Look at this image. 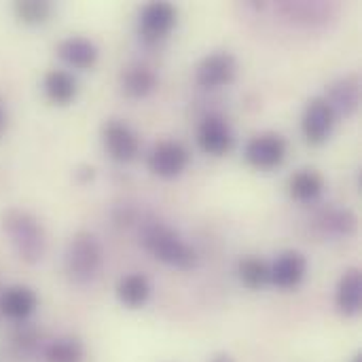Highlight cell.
I'll return each mask as SVG.
<instances>
[{
	"label": "cell",
	"mask_w": 362,
	"mask_h": 362,
	"mask_svg": "<svg viewBox=\"0 0 362 362\" xmlns=\"http://www.w3.org/2000/svg\"><path fill=\"white\" fill-rule=\"evenodd\" d=\"M0 225L8 244L23 263H40L47 252V233L42 223L28 210L8 208L0 216Z\"/></svg>",
	"instance_id": "6da1fadb"
},
{
	"label": "cell",
	"mask_w": 362,
	"mask_h": 362,
	"mask_svg": "<svg viewBox=\"0 0 362 362\" xmlns=\"http://www.w3.org/2000/svg\"><path fill=\"white\" fill-rule=\"evenodd\" d=\"M140 244L144 246V250L155 257L157 261L176 267V269H193L197 263V255L195 250L168 225L163 223H148L142 227L140 231Z\"/></svg>",
	"instance_id": "7a4b0ae2"
},
{
	"label": "cell",
	"mask_w": 362,
	"mask_h": 362,
	"mask_svg": "<svg viewBox=\"0 0 362 362\" xmlns=\"http://www.w3.org/2000/svg\"><path fill=\"white\" fill-rule=\"evenodd\" d=\"M104 263L100 240L89 231H78L66 246L64 267L76 284H87L98 278Z\"/></svg>",
	"instance_id": "3957f363"
},
{
	"label": "cell",
	"mask_w": 362,
	"mask_h": 362,
	"mask_svg": "<svg viewBox=\"0 0 362 362\" xmlns=\"http://www.w3.org/2000/svg\"><path fill=\"white\" fill-rule=\"evenodd\" d=\"M286 153H288V142L282 134L276 132H263L252 136L244 148L246 161L257 170H274L282 165Z\"/></svg>",
	"instance_id": "277c9868"
},
{
	"label": "cell",
	"mask_w": 362,
	"mask_h": 362,
	"mask_svg": "<svg viewBox=\"0 0 362 362\" xmlns=\"http://www.w3.org/2000/svg\"><path fill=\"white\" fill-rule=\"evenodd\" d=\"M189 161H191V153L178 140H161L159 144L153 146V151L146 157L148 170L165 180L180 176L189 168Z\"/></svg>",
	"instance_id": "5b68a950"
},
{
	"label": "cell",
	"mask_w": 362,
	"mask_h": 362,
	"mask_svg": "<svg viewBox=\"0 0 362 362\" xmlns=\"http://www.w3.org/2000/svg\"><path fill=\"white\" fill-rule=\"evenodd\" d=\"M102 142L110 159L119 163H129L140 153V138L138 134L119 119H110L102 127Z\"/></svg>",
	"instance_id": "8992f818"
},
{
	"label": "cell",
	"mask_w": 362,
	"mask_h": 362,
	"mask_svg": "<svg viewBox=\"0 0 362 362\" xmlns=\"http://www.w3.org/2000/svg\"><path fill=\"white\" fill-rule=\"evenodd\" d=\"M238 74V62L227 51H214L206 55L195 68V81L204 89H218L229 85Z\"/></svg>",
	"instance_id": "52a82bcc"
},
{
	"label": "cell",
	"mask_w": 362,
	"mask_h": 362,
	"mask_svg": "<svg viewBox=\"0 0 362 362\" xmlns=\"http://www.w3.org/2000/svg\"><path fill=\"white\" fill-rule=\"evenodd\" d=\"M335 112L325 98H312L301 117V132L310 144H325L335 127Z\"/></svg>",
	"instance_id": "ba28073f"
},
{
	"label": "cell",
	"mask_w": 362,
	"mask_h": 362,
	"mask_svg": "<svg viewBox=\"0 0 362 362\" xmlns=\"http://www.w3.org/2000/svg\"><path fill=\"white\" fill-rule=\"evenodd\" d=\"M197 144L204 153L223 157L233 148V132L225 117L208 115L197 125Z\"/></svg>",
	"instance_id": "9c48e42d"
},
{
	"label": "cell",
	"mask_w": 362,
	"mask_h": 362,
	"mask_svg": "<svg viewBox=\"0 0 362 362\" xmlns=\"http://www.w3.org/2000/svg\"><path fill=\"white\" fill-rule=\"evenodd\" d=\"M176 17L178 11L172 2H148L140 11L138 30L146 40H161L174 30Z\"/></svg>",
	"instance_id": "30bf717a"
},
{
	"label": "cell",
	"mask_w": 362,
	"mask_h": 362,
	"mask_svg": "<svg viewBox=\"0 0 362 362\" xmlns=\"http://www.w3.org/2000/svg\"><path fill=\"white\" fill-rule=\"evenodd\" d=\"M308 276V259L299 250H286L269 265V282L280 291L297 288Z\"/></svg>",
	"instance_id": "8fae6325"
},
{
	"label": "cell",
	"mask_w": 362,
	"mask_h": 362,
	"mask_svg": "<svg viewBox=\"0 0 362 362\" xmlns=\"http://www.w3.org/2000/svg\"><path fill=\"white\" fill-rule=\"evenodd\" d=\"M38 308V295L23 284L8 286L0 293V316L11 322H25Z\"/></svg>",
	"instance_id": "7c38bea8"
},
{
	"label": "cell",
	"mask_w": 362,
	"mask_h": 362,
	"mask_svg": "<svg viewBox=\"0 0 362 362\" xmlns=\"http://www.w3.org/2000/svg\"><path fill=\"white\" fill-rule=\"evenodd\" d=\"M59 59L74 70H91L100 57V51L93 40L83 36H68L57 45Z\"/></svg>",
	"instance_id": "4fadbf2b"
},
{
	"label": "cell",
	"mask_w": 362,
	"mask_h": 362,
	"mask_svg": "<svg viewBox=\"0 0 362 362\" xmlns=\"http://www.w3.org/2000/svg\"><path fill=\"white\" fill-rule=\"evenodd\" d=\"M333 108L335 117H352L361 104V81L358 76H344L335 81L325 98Z\"/></svg>",
	"instance_id": "5bb4252c"
},
{
	"label": "cell",
	"mask_w": 362,
	"mask_h": 362,
	"mask_svg": "<svg viewBox=\"0 0 362 362\" xmlns=\"http://www.w3.org/2000/svg\"><path fill=\"white\" fill-rule=\"evenodd\" d=\"M335 305L337 312L344 316H356L361 314L362 305V274L361 269L352 267L348 269L339 282H337V291H335Z\"/></svg>",
	"instance_id": "9a60e30c"
},
{
	"label": "cell",
	"mask_w": 362,
	"mask_h": 362,
	"mask_svg": "<svg viewBox=\"0 0 362 362\" xmlns=\"http://www.w3.org/2000/svg\"><path fill=\"white\" fill-rule=\"evenodd\" d=\"M42 91L47 95V100L55 106H68L74 102L76 98V78L62 68L49 70L42 78Z\"/></svg>",
	"instance_id": "2e32d148"
},
{
	"label": "cell",
	"mask_w": 362,
	"mask_h": 362,
	"mask_svg": "<svg viewBox=\"0 0 362 362\" xmlns=\"http://www.w3.org/2000/svg\"><path fill=\"white\" fill-rule=\"evenodd\" d=\"M157 83L159 78L155 70L144 64H134L125 68V72L121 74V89L127 98H134V100H142L151 95L157 89Z\"/></svg>",
	"instance_id": "e0dca14e"
},
{
	"label": "cell",
	"mask_w": 362,
	"mask_h": 362,
	"mask_svg": "<svg viewBox=\"0 0 362 362\" xmlns=\"http://www.w3.org/2000/svg\"><path fill=\"white\" fill-rule=\"evenodd\" d=\"M151 282L144 274H127L117 282V299L129 310L146 305V301L151 299Z\"/></svg>",
	"instance_id": "ac0fdd59"
},
{
	"label": "cell",
	"mask_w": 362,
	"mask_h": 362,
	"mask_svg": "<svg viewBox=\"0 0 362 362\" xmlns=\"http://www.w3.org/2000/svg\"><path fill=\"white\" fill-rule=\"evenodd\" d=\"M288 193L301 204H312L325 193V178L316 170H297L288 180Z\"/></svg>",
	"instance_id": "d6986e66"
},
{
	"label": "cell",
	"mask_w": 362,
	"mask_h": 362,
	"mask_svg": "<svg viewBox=\"0 0 362 362\" xmlns=\"http://www.w3.org/2000/svg\"><path fill=\"white\" fill-rule=\"evenodd\" d=\"M85 348L76 337H57L45 348L47 362H83Z\"/></svg>",
	"instance_id": "ffe728a7"
},
{
	"label": "cell",
	"mask_w": 362,
	"mask_h": 362,
	"mask_svg": "<svg viewBox=\"0 0 362 362\" xmlns=\"http://www.w3.org/2000/svg\"><path fill=\"white\" fill-rule=\"evenodd\" d=\"M238 276L246 288L259 291L269 282V265L259 257H246L238 265Z\"/></svg>",
	"instance_id": "44dd1931"
},
{
	"label": "cell",
	"mask_w": 362,
	"mask_h": 362,
	"mask_svg": "<svg viewBox=\"0 0 362 362\" xmlns=\"http://www.w3.org/2000/svg\"><path fill=\"white\" fill-rule=\"evenodd\" d=\"M320 227L337 238H348L356 231V216L350 210L337 208V210H329L320 216Z\"/></svg>",
	"instance_id": "7402d4cb"
},
{
	"label": "cell",
	"mask_w": 362,
	"mask_h": 362,
	"mask_svg": "<svg viewBox=\"0 0 362 362\" xmlns=\"http://www.w3.org/2000/svg\"><path fill=\"white\" fill-rule=\"evenodd\" d=\"M17 19L21 23H28V25H38V23H45L51 15V4L45 2V0H23V2H15L13 6Z\"/></svg>",
	"instance_id": "603a6c76"
},
{
	"label": "cell",
	"mask_w": 362,
	"mask_h": 362,
	"mask_svg": "<svg viewBox=\"0 0 362 362\" xmlns=\"http://www.w3.org/2000/svg\"><path fill=\"white\" fill-rule=\"evenodd\" d=\"M74 178L78 185H89L93 178H95V168L93 165H81L76 172H74Z\"/></svg>",
	"instance_id": "cb8c5ba5"
},
{
	"label": "cell",
	"mask_w": 362,
	"mask_h": 362,
	"mask_svg": "<svg viewBox=\"0 0 362 362\" xmlns=\"http://www.w3.org/2000/svg\"><path fill=\"white\" fill-rule=\"evenodd\" d=\"M210 362H235V358L229 352H218L210 358Z\"/></svg>",
	"instance_id": "d4e9b609"
},
{
	"label": "cell",
	"mask_w": 362,
	"mask_h": 362,
	"mask_svg": "<svg viewBox=\"0 0 362 362\" xmlns=\"http://www.w3.org/2000/svg\"><path fill=\"white\" fill-rule=\"evenodd\" d=\"M4 127H6V112H4V106L0 104V134L4 132Z\"/></svg>",
	"instance_id": "484cf974"
},
{
	"label": "cell",
	"mask_w": 362,
	"mask_h": 362,
	"mask_svg": "<svg viewBox=\"0 0 362 362\" xmlns=\"http://www.w3.org/2000/svg\"><path fill=\"white\" fill-rule=\"evenodd\" d=\"M352 362H362V356H361V354H356V356L352 358Z\"/></svg>",
	"instance_id": "4316f807"
}]
</instances>
